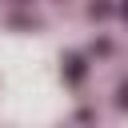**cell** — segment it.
Returning a JSON list of instances; mask_svg holds the SVG:
<instances>
[{
	"label": "cell",
	"instance_id": "6da1fadb",
	"mask_svg": "<svg viewBox=\"0 0 128 128\" xmlns=\"http://www.w3.org/2000/svg\"><path fill=\"white\" fill-rule=\"evenodd\" d=\"M120 16H124V20H128V0H124V4H120Z\"/></svg>",
	"mask_w": 128,
	"mask_h": 128
}]
</instances>
